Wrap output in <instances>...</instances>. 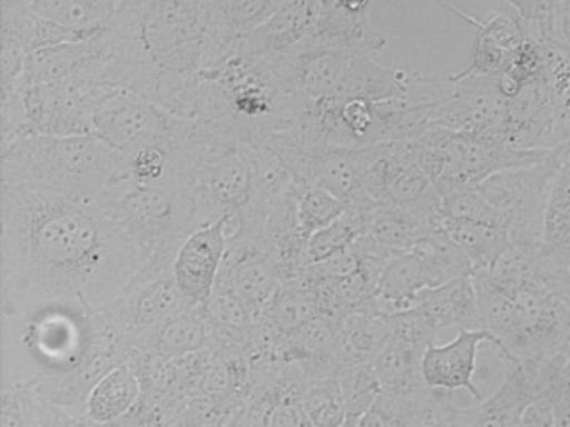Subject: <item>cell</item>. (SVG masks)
<instances>
[{"mask_svg": "<svg viewBox=\"0 0 570 427\" xmlns=\"http://www.w3.org/2000/svg\"><path fill=\"white\" fill-rule=\"evenodd\" d=\"M155 250L92 200L0 183V290L6 317L52 302L102 309Z\"/></svg>", "mask_w": 570, "mask_h": 427, "instance_id": "obj_1", "label": "cell"}, {"mask_svg": "<svg viewBox=\"0 0 570 427\" xmlns=\"http://www.w3.org/2000/svg\"><path fill=\"white\" fill-rule=\"evenodd\" d=\"M125 89L193 119L199 73L232 50L203 0H121L105 30Z\"/></svg>", "mask_w": 570, "mask_h": 427, "instance_id": "obj_2", "label": "cell"}, {"mask_svg": "<svg viewBox=\"0 0 570 427\" xmlns=\"http://www.w3.org/2000/svg\"><path fill=\"white\" fill-rule=\"evenodd\" d=\"M296 102L266 60L232 49L199 73L193 119L263 147L289 129Z\"/></svg>", "mask_w": 570, "mask_h": 427, "instance_id": "obj_3", "label": "cell"}, {"mask_svg": "<svg viewBox=\"0 0 570 427\" xmlns=\"http://www.w3.org/2000/svg\"><path fill=\"white\" fill-rule=\"evenodd\" d=\"M129 176V157L95 133L21 137L0 147V183L98 202Z\"/></svg>", "mask_w": 570, "mask_h": 427, "instance_id": "obj_4", "label": "cell"}, {"mask_svg": "<svg viewBox=\"0 0 570 427\" xmlns=\"http://www.w3.org/2000/svg\"><path fill=\"white\" fill-rule=\"evenodd\" d=\"M268 63L289 92L306 99H399L409 93L413 73L380 66L372 56L338 50H303Z\"/></svg>", "mask_w": 570, "mask_h": 427, "instance_id": "obj_5", "label": "cell"}, {"mask_svg": "<svg viewBox=\"0 0 570 427\" xmlns=\"http://www.w3.org/2000/svg\"><path fill=\"white\" fill-rule=\"evenodd\" d=\"M96 203L148 244L155 256L175 259L186 237L205 226L193 177L145 183L126 176Z\"/></svg>", "mask_w": 570, "mask_h": 427, "instance_id": "obj_6", "label": "cell"}, {"mask_svg": "<svg viewBox=\"0 0 570 427\" xmlns=\"http://www.w3.org/2000/svg\"><path fill=\"white\" fill-rule=\"evenodd\" d=\"M125 89L111 52L45 86H28L24 92L26 136H81L92 133L99 107Z\"/></svg>", "mask_w": 570, "mask_h": 427, "instance_id": "obj_7", "label": "cell"}, {"mask_svg": "<svg viewBox=\"0 0 570 427\" xmlns=\"http://www.w3.org/2000/svg\"><path fill=\"white\" fill-rule=\"evenodd\" d=\"M406 97L429 106L432 127L503 140L509 97L500 76H475L463 70L432 77L413 72Z\"/></svg>", "mask_w": 570, "mask_h": 427, "instance_id": "obj_8", "label": "cell"}, {"mask_svg": "<svg viewBox=\"0 0 570 427\" xmlns=\"http://www.w3.org/2000/svg\"><path fill=\"white\" fill-rule=\"evenodd\" d=\"M92 133L128 157L149 147L191 152L196 120L175 116L136 90L121 89L99 107Z\"/></svg>", "mask_w": 570, "mask_h": 427, "instance_id": "obj_9", "label": "cell"}, {"mask_svg": "<svg viewBox=\"0 0 570 427\" xmlns=\"http://www.w3.org/2000/svg\"><path fill=\"white\" fill-rule=\"evenodd\" d=\"M567 153L569 143L540 162L493 173L476 186L483 199L499 212L512 244H542L547 199Z\"/></svg>", "mask_w": 570, "mask_h": 427, "instance_id": "obj_10", "label": "cell"}, {"mask_svg": "<svg viewBox=\"0 0 570 427\" xmlns=\"http://www.w3.org/2000/svg\"><path fill=\"white\" fill-rule=\"evenodd\" d=\"M413 142L429 146L439 159L435 187L440 197L459 187L479 186L503 170L530 166L547 159L553 150H520L495 137L470 136L430 127Z\"/></svg>", "mask_w": 570, "mask_h": 427, "instance_id": "obj_11", "label": "cell"}, {"mask_svg": "<svg viewBox=\"0 0 570 427\" xmlns=\"http://www.w3.org/2000/svg\"><path fill=\"white\" fill-rule=\"evenodd\" d=\"M22 319V344L38 366L36 376L68 373L92 352L95 310L82 304H46Z\"/></svg>", "mask_w": 570, "mask_h": 427, "instance_id": "obj_12", "label": "cell"}, {"mask_svg": "<svg viewBox=\"0 0 570 427\" xmlns=\"http://www.w3.org/2000/svg\"><path fill=\"white\" fill-rule=\"evenodd\" d=\"M499 389L489 399L450 413V427H515L527 407L552 390L560 373V360H510Z\"/></svg>", "mask_w": 570, "mask_h": 427, "instance_id": "obj_13", "label": "cell"}, {"mask_svg": "<svg viewBox=\"0 0 570 427\" xmlns=\"http://www.w3.org/2000/svg\"><path fill=\"white\" fill-rule=\"evenodd\" d=\"M363 190L379 206L442 214V197L416 162L410 142L379 143L362 176Z\"/></svg>", "mask_w": 570, "mask_h": 427, "instance_id": "obj_14", "label": "cell"}, {"mask_svg": "<svg viewBox=\"0 0 570 427\" xmlns=\"http://www.w3.org/2000/svg\"><path fill=\"white\" fill-rule=\"evenodd\" d=\"M318 12L320 0H286L268 19L239 36L232 49L266 62L285 59L312 39Z\"/></svg>", "mask_w": 570, "mask_h": 427, "instance_id": "obj_15", "label": "cell"}, {"mask_svg": "<svg viewBox=\"0 0 570 427\" xmlns=\"http://www.w3.org/2000/svg\"><path fill=\"white\" fill-rule=\"evenodd\" d=\"M229 216L206 224L186 237L176 252L173 272L176 282L195 306H202L215 289L219 270L228 254Z\"/></svg>", "mask_w": 570, "mask_h": 427, "instance_id": "obj_16", "label": "cell"}, {"mask_svg": "<svg viewBox=\"0 0 570 427\" xmlns=\"http://www.w3.org/2000/svg\"><path fill=\"white\" fill-rule=\"evenodd\" d=\"M432 2L439 3L465 22L472 23L476 29L472 59L463 72L475 73V76H503L512 69L529 33L520 17L510 7L482 22L456 9L446 0H432Z\"/></svg>", "mask_w": 570, "mask_h": 427, "instance_id": "obj_17", "label": "cell"}, {"mask_svg": "<svg viewBox=\"0 0 570 427\" xmlns=\"http://www.w3.org/2000/svg\"><path fill=\"white\" fill-rule=\"evenodd\" d=\"M483 342L492 344L499 349V340L489 330H459L455 339L445 346L435 342L426 347L422 357V374L432 389L469 390L475 403L482 400V394L473 384L475 376L476 354Z\"/></svg>", "mask_w": 570, "mask_h": 427, "instance_id": "obj_18", "label": "cell"}, {"mask_svg": "<svg viewBox=\"0 0 570 427\" xmlns=\"http://www.w3.org/2000/svg\"><path fill=\"white\" fill-rule=\"evenodd\" d=\"M385 47L386 39L373 29L368 12L352 9L342 0H320L315 32L299 52L338 50L373 56Z\"/></svg>", "mask_w": 570, "mask_h": 427, "instance_id": "obj_19", "label": "cell"}, {"mask_svg": "<svg viewBox=\"0 0 570 427\" xmlns=\"http://www.w3.org/2000/svg\"><path fill=\"white\" fill-rule=\"evenodd\" d=\"M322 314V289L318 282L303 270L298 276L283 280L262 317L278 342Z\"/></svg>", "mask_w": 570, "mask_h": 427, "instance_id": "obj_20", "label": "cell"}, {"mask_svg": "<svg viewBox=\"0 0 570 427\" xmlns=\"http://www.w3.org/2000/svg\"><path fill=\"white\" fill-rule=\"evenodd\" d=\"M109 52L106 33L32 50L26 57V86H45L65 79Z\"/></svg>", "mask_w": 570, "mask_h": 427, "instance_id": "obj_21", "label": "cell"}, {"mask_svg": "<svg viewBox=\"0 0 570 427\" xmlns=\"http://www.w3.org/2000/svg\"><path fill=\"white\" fill-rule=\"evenodd\" d=\"M420 310L439 329L456 327L459 330L482 329L480 324L479 300L472 277L450 280L432 289H425L419 296Z\"/></svg>", "mask_w": 570, "mask_h": 427, "instance_id": "obj_22", "label": "cell"}, {"mask_svg": "<svg viewBox=\"0 0 570 427\" xmlns=\"http://www.w3.org/2000/svg\"><path fill=\"white\" fill-rule=\"evenodd\" d=\"M443 216L419 209L376 206L370 216L368 236L395 252L412 249L420 240L442 229Z\"/></svg>", "mask_w": 570, "mask_h": 427, "instance_id": "obj_23", "label": "cell"}, {"mask_svg": "<svg viewBox=\"0 0 570 427\" xmlns=\"http://www.w3.org/2000/svg\"><path fill=\"white\" fill-rule=\"evenodd\" d=\"M202 306L219 339L242 344L249 350L255 334V316L236 290L225 262L212 296Z\"/></svg>", "mask_w": 570, "mask_h": 427, "instance_id": "obj_24", "label": "cell"}, {"mask_svg": "<svg viewBox=\"0 0 570 427\" xmlns=\"http://www.w3.org/2000/svg\"><path fill=\"white\" fill-rule=\"evenodd\" d=\"M390 332V316L346 314L336 327V360L340 369L373 363L389 342Z\"/></svg>", "mask_w": 570, "mask_h": 427, "instance_id": "obj_25", "label": "cell"}, {"mask_svg": "<svg viewBox=\"0 0 570 427\" xmlns=\"http://www.w3.org/2000/svg\"><path fill=\"white\" fill-rule=\"evenodd\" d=\"M542 252L552 266L570 267V142L569 153L553 177L543 212Z\"/></svg>", "mask_w": 570, "mask_h": 427, "instance_id": "obj_26", "label": "cell"}, {"mask_svg": "<svg viewBox=\"0 0 570 427\" xmlns=\"http://www.w3.org/2000/svg\"><path fill=\"white\" fill-rule=\"evenodd\" d=\"M141 390L135 367L126 360L99 380L86 406L88 416L98 423H118L138 403Z\"/></svg>", "mask_w": 570, "mask_h": 427, "instance_id": "obj_27", "label": "cell"}, {"mask_svg": "<svg viewBox=\"0 0 570 427\" xmlns=\"http://www.w3.org/2000/svg\"><path fill=\"white\" fill-rule=\"evenodd\" d=\"M219 337L206 317L203 306H195L166 322L155 334L148 350H158L169 357H185L216 346Z\"/></svg>", "mask_w": 570, "mask_h": 427, "instance_id": "obj_28", "label": "cell"}, {"mask_svg": "<svg viewBox=\"0 0 570 427\" xmlns=\"http://www.w3.org/2000/svg\"><path fill=\"white\" fill-rule=\"evenodd\" d=\"M31 3L36 12L66 29L98 36L111 26L121 0H31Z\"/></svg>", "mask_w": 570, "mask_h": 427, "instance_id": "obj_29", "label": "cell"}, {"mask_svg": "<svg viewBox=\"0 0 570 427\" xmlns=\"http://www.w3.org/2000/svg\"><path fill=\"white\" fill-rule=\"evenodd\" d=\"M442 227L466 254L472 262L473 274L489 270L512 244L509 232L499 226L443 219Z\"/></svg>", "mask_w": 570, "mask_h": 427, "instance_id": "obj_30", "label": "cell"}, {"mask_svg": "<svg viewBox=\"0 0 570 427\" xmlns=\"http://www.w3.org/2000/svg\"><path fill=\"white\" fill-rule=\"evenodd\" d=\"M52 407L39 393L38 379L2 384L0 427H49Z\"/></svg>", "mask_w": 570, "mask_h": 427, "instance_id": "obj_31", "label": "cell"}, {"mask_svg": "<svg viewBox=\"0 0 570 427\" xmlns=\"http://www.w3.org/2000/svg\"><path fill=\"white\" fill-rule=\"evenodd\" d=\"M410 250L422 260L432 287L473 276V266L469 257L453 242L452 237L443 230V227L420 240Z\"/></svg>", "mask_w": 570, "mask_h": 427, "instance_id": "obj_32", "label": "cell"}, {"mask_svg": "<svg viewBox=\"0 0 570 427\" xmlns=\"http://www.w3.org/2000/svg\"><path fill=\"white\" fill-rule=\"evenodd\" d=\"M302 407L313 427H343L348 423L345 396L338 374L303 384Z\"/></svg>", "mask_w": 570, "mask_h": 427, "instance_id": "obj_33", "label": "cell"}, {"mask_svg": "<svg viewBox=\"0 0 570 427\" xmlns=\"http://www.w3.org/2000/svg\"><path fill=\"white\" fill-rule=\"evenodd\" d=\"M372 212L373 210L346 209L338 220L313 234L306 244V267L323 262L340 250L348 249L356 239L365 236Z\"/></svg>", "mask_w": 570, "mask_h": 427, "instance_id": "obj_34", "label": "cell"}, {"mask_svg": "<svg viewBox=\"0 0 570 427\" xmlns=\"http://www.w3.org/2000/svg\"><path fill=\"white\" fill-rule=\"evenodd\" d=\"M293 193H295L299 230L306 244L313 234L325 229L345 214V203L322 187L293 182Z\"/></svg>", "mask_w": 570, "mask_h": 427, "instance_id": "obj_35", "label": "cell"}, {"mask_svg": "<svg viewBox=\"0 0 570 427\" xmlns=\"http://www.w3.org/2000/svg\"><path fill=\"white\" fill-rule=\"evenodd\" d=\"M425 350L426 347L420 346V344L390 334L389 342L372 363L380 384L386 386L393 380L420 373Z\"/></svg>", "mask_w": 570, "mask_h": 427, "instance_id": "obj_36", "label": "cell"}, {"mask_svg": "<svg viewBox=\"0 0 570 427\" xmlns=\"http://www.w3.org/2000/svg\"><path fill=\"white\" fill-rule=\"evenodd\" d=\"M338 377L350 419H360L372 409L382 393V384L373 369V364L343 367Z\"/></svg>", "mask_w": 570, "mask_h": 427, "instance_id": "obj_37", "label": "cell"}, {"mask_svg": "<svg viewBox=\"0 0 570 427\" xmlns=\"http://www.w3.org/2000/svg\"><path fill=\"white\" fill-rule=\"evenodd\" d=\"M443 219L503 227L499 212L475 187H459L442 196Z\"/></svg>", "mask_w": 570, "mask_h": 427, "instance_id": "obj_38", "label": "cell"}, {"mask_svg": "<svg viewBox=\"0 0 570 427\" xmlns=\"http://www.w3.org/2000/svg\"><path fill=\"white\" fill-rule=\"evenodd\" d=\"M505 2L520 17L527 33L537 42L547 43L556 37L560 0H505Z\"/></svg>", "mask_w": 570, "mask_h": 427, "instance_id": "obj_39", "label": "cell"}, {"mask_svg": "<svg viewBox=\"0 0 570 427\" xmlns=\"http://www.w3.org/2000/svg\"><path fill=\"white\" fill-rule=\"evenodd\" d=\"M356 427H410L402 417L380 404H373L368 413L356 420Z\"/></svg>", "mask_w": 570, "mask_h": 427, "instance_id": "obj_40", "label": "cell"}, {"mask_svg": "<svg viewBox=\"0 0 570 427\" xmlns=\"http://www.w3.org/2000/svg\"><path fill=\"white\" fill-rule=\"evenodd\" d=\"M556 36L570 43V0H560Z\"/></svg>", "mask_w": 570, "mask_h": 427, "instance_id": "obj_41", "label": "cell"}, {"mask_svg": "<svg viewBox=\"0 0 570 427\" xmlns=\"http://www.w3.org/2000/svg\"><path fill=\"white\" fill-rule=\"evenodd\" d=\"M228 419L229 417H226V419H219V417H203V419L193 420L188 427H223Z\"/></svg>", "mask_w": 570, "mask_h": 427, "instance_id": "obj_42", "label": "cell"}, {"mask_svg": "<svg viewBox=\"0 0 570 427\" xmlns=\"http://www.w3.org/2000/svg\"><path fill=\"white\" fill-rule=\"evenodd\" d=\"M243 414H245V406L236 409L223 427H243Z\"/></svg>", "mask_w": 570, "mask_h": 427, "instance_id": "obj_43", "label": "cell"}]
</instances>
